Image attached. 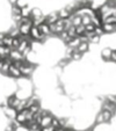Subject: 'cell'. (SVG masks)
<instances>
[{
	"label": "cell",
	"instance_id": "obj_1",
	"mask_svg": "<svg viewBox=\"0 0 116 131\" xmlns=\"http://www.w3.org/2000/svg\"><path fill=\"white\" fill-rule=\"evenodd\" d=\"M8 75L12 77L13 79H21V78H22V73H21L20 69H17V67L13 66V65H10L9 66V70H8Z\"/></svg>",
	"mask_w": 116,
	"mask_h": 131
},
{
	"label": "cell",
	"instance_id": "obj_2",
	"mask_svg": "<svg viewBox=\"0 0 116 131\" xmlns=\"http://www.w3.org/2000/svg\"><path fill=\"white\" fill-rule=\"evenodd\" d=\"M3 113L4 115H5L6 117H7L9 121H13V119H15V117H16V110H15L14 108H10V107H5V108L3 109Z\"/></svg>",
	"mask_w": 116,
	"mask_h": 131
},
{
	"label": "cell",
	"instance_id": "obj_3",
	"mask_svg": "<svg viewBox=\"0 0 116 131\" xmlns=\"http://www.w3.org/2000/svg\"><path fill=\"white\" fill-rule=\"evenodd\" d=\"M58 19H59L58 12H51L50 14H48L47 16H45V23H48V25H54V23L57 22Z\"/></svg>",
	"mask_w": 116,
	"mask_h": 131
},
{
	"label": "cell",
	"instance_id": "obj_4",
	"mask_svg": "<svg viewBox=\"0 0 116 131\" xmlns=\"http://www.w3.org/2000/svg\"><path fill=\"white\" fill-rule=\"evenodd\" d=\"M9 58L13 60V62H15V60H22L23 62V60L27 59V58H26L20 51H17V50H12V51H10Z\"/></svg>",
	"mask_w": 116,
	"mask_h": 131
},
{
	"label": "cell",
	"instance_id": "obj_5",
	"mask_svg": "<svg viewBox=\"0 0 116 131\" xmlns=\"http://www.w3.org/2000/svg\"><path fill=\"white\" fill-rule=\"evenodd\" d=\"M38 30H40V32L43 35V36H45L48 38L49 36H51V31H50V25H48V23H42V25L38 26Z\"/></svg>",
	"mask_w": 116,
	"mask_h": 131
},
{
	"label": "cell",
	"instance_id": "obj_6",
	"mask_svg": "<svg viewBox=\"0 0 116 131\" xmlns=\"http://www.w3.org/2000/svg\"><path fill=\"white\" fill-rule=\"evenodd\" d=\"M102 29L104 34H114L116 32V23H102Z\"/></svg>",
	"mask_w": 116,
	"mask_h": 131
},
{
	"label": "cell",
	"instance_id": "obj_7",
	"mask_svg": "<svg viewBox=\"0 0 116 131\" xmlns=\"http://www.w3.org/2000/svg\"><path fill=\"white\" fill-rule=\"evenodd\" d=\"M33 26L30 25H26V23H21L19 26V31H20V35L22 36H28L30 34V29H31Z\"/></svg>",
	"mask_w": 116,
	"mask_h": 131
},
{
	"label": "cell",
	"instance_id": "obj_8",
	"mask_svg": "<svg viewBox=\"0 0 116 131\" xmlns=\"http://www.w3.org/2000/svg\"><path fill=\"white\" fill-rule=\"evenodd\" d=\"M52 118H54V116H52V115H48V116L42 117V119H41V123H40L41 128H48V126H51Z\"/></svg>",
	"mask_w": 116,
	"mask_h": 131
},
{
	"label": "cell",
	"instance_id": "obj_9",
	"mask_svg": "<svg viewBox=\"0 0 116 131\" xmlns=\"http://www.w3.org/2000/svg\"><path fill=\"white\" fill-rule=\"evenodd\" d=\"M77 50H78V52H80L81 54L86 53V52H88V51H89V43H88V42L80 43L79 47L77 48Z\"/></svg>",
	"mask_w": 116,
	"mask_h": 131
},
{
	"label": "cell",
	"instance_id": "obj_10",
	"mask_svg": "<svg viewBox=\"0 0 116 131\" xmlns=\"http://www.w3.org/2000/svg\"><path fill=\"white\" fill-rule=\"evenodd\" d=\"M111 51H113V49H111V48H104V49H102V51H101L102 59H103V60H110Z\"/></svg>",
	"mask_w": 116,
	"mask_h": 131
},
{
	"label": "cell",
	"instance_id": "obj_11",
	"mask_svg": "<svg viewBox=\"0 0 116 131\" xmlns=\"http://www.w3.org/2000/svg\"><path fill=\"white\" fill-rule=\"evenodd\" d=\"M101 113H102V116H103L104 123H108V122L111 121V118H113V116H114L113 113H110V111H108V110H101Z\"/></svg>",
	"mask_w": 116,
	"mask_h": 131
},
{
	"label": "cell",
	"instance_id": "obj_12",
	"mask_svg": "<svg viewBox=\"0 0 116 131\" xmlns=\"http://www.w3.org/2000/svg\"><path fill=\"white\" fill-rule=\"evenodd\" d=\"M4 45L12 49V45H13V37L9 36V35H7V32H6V36L4 37Z\"/></svg>",
	"mask_w": 116,
	"mask_h": 131
},
{
	"label": "cell",
	"instance_id": "obj_13",
	"mask_svg": "<svg viewBox=\"0 0 116 131\" xmlns=\"http://www.w3.org/2000/svg\"><path fill=\"white\" fill-rule=\"evenodd\" d=\"M70 13L67 12L65 8H62V9L58 10V16H59V19H63V20H66V19H69L70 17Z\"/></svg>",
	"mask_w": 116,
	"mask_h": 131
},
{
	"label": "cell",
	"instance_id": "obj_14",
	"mask_svg": "<svg viewBox=\"0 0 116 131\" xmlns=\"http://www.w3.org/2000/svg\"><path fill=\"white\" fill-rule=\"evenodd\" d=\"M10 13H12V15H21V6L20 5L10 6Z\"/></svg>",
	"mask_w": 116,
	"mask_h": 131
},
{
	"label": "cell",
	"instance_id": "obj_15",
	"mask_svg": "<svg viewBox=\"0 0 116 131\" xmlns=\"http://www.w3.org/2000/svg\"><path fill=\"white\" fill-rule=\"evenodd\" d=\"M85 26L84 25H80V26H78V27H76V34H77V36L79 37V36H82V35L85 34Z\"/></svg>",
	"mask_w": 116,
	"mask_h": 131
},
{
	"label": "cell",
	"instance_id": "obj_16",
	"mask_svg": "<svg viewBox=\"0 0 116 131\" xmlns=\"http://www.w3.org/2000/svg\"><path fill=\"white\" fill-rule=\"evenodd\" d=\"M102 123H104L103 116H102L101 111H99V113H98V115L95 116V124H96V125H99V124H102Z\"/></svg>",
	"mask_w": 116,
	"mask_h": 131
},
{
	"label": "cell",
	"instance_id": "obj_17",
	"mask_svg": "<svg viewBox=\"0 0 116 131\" xmlns=\"http://www.w3.org/2000/svg\"><path fill=\"white\" fill-rule=\"evenodd\" d=\"M94 34H95L96 36L102 37V35H104V31L101 27H95V29H94Z\"/></svg>",
	"mask_w": 116,
	"mask_h": 131
},
{
	"label": "cell",
	"instance_id": "obj_18",
	"mask_svg": "<svg viewBox=\"0 0 116 131\" xmlns=\"http://www.w3.org/2000/svg\"><path fill=\"white\" fill-rule=\"evenodd\" d=\"M94 29H95V26L93 23H89V25L85 26V30L86 31H94Z\"/></svg>",
	"mask_w": 116,
	"mask_h": 131
},
{
	"label": "cell",
	"instance_id": "obj_19",
	"mask_svg": "<svg viewBox=\"0 0 116 131\" xmlns=\"http://www.w3.org/2000/svg\"><path fill=\"white\" fill-rule=\"evenodd\" d=\"M110 62L116 63V50H113V51H111V54H110Z\"/></svg>",
	"mask_w": 116,
	"mask_h": 131
},
{
	"label": "cell",
	"instance_id": "obj_20",
	"mask_svg": "<svg viewBox=\"0 0 116 131\" xmlns=\"http://www.w3.org/2000/svg\"><path fill=\"white\" fill-rule=\"evenodd\" d=\"M41 131H55V129L52 126H48V128H42Z\"/></svg>",
	"mask_w": 116,
	"mask_h": 131
}]
</instances>
